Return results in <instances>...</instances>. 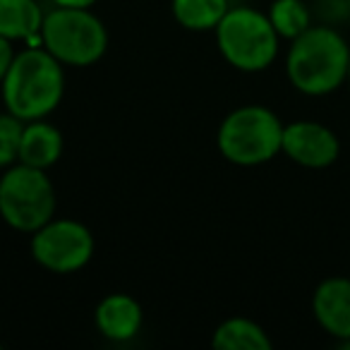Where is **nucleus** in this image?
<instances>
[{
	"instance_id": "1",
	"label": "nucleus",
	"mask_w": 350,
	"mask_h": 350,
	"mask_svg": "<svg viewBox=\"0 0 350 350\" xmlns=\"http://www.w3.org/2000/svg\"><path fill=\"white\" fill-rule=\"evenodd\" d=\"M350 44L336 27L312 25L291 41L286 75L293 89L305 96H329L348 82Z\"/></svg>"
},
{
	"instance_id": "2",
	"label": "nucleus",
	"mask_w": 350,
	"mask_h": 350,
	"mask_svg": "<svg viewBox=\"0 0 350 350\" xmlns=\"http://www.w3.org/2000/svg\"><path fill=\"white\" fill-rule=\"evenodd\" d=\"M65 65L44 46H25L15 53L10 70L0 84L8 113L20 120H41L60 106L65 94Z\"/></svg>"
},
{
	"instance_id": "3",
	"label": "nucleus",
	"mask_w": 350,
	"mask_h": 350,
	"mask_svg": "<svg viewBox=\"0 0 350 350\" xmlns=\"http://www.w3.org/2000/svg\"><path fill=\"white\" fill-rule=\"evenodd\" d=\"M283 120L267 106L250 103L230 111L219 125L216 146L228 163L254 168L281 154Z\"/></svg>"
},
{
	"instance_id": "4",
	"label": "nucleus",
	"mask_w": 350,
	"mask_h": 350,
	"mask_svg": "<svg viewBox=\"0 0 350 350\" xmlns=\"http://www.w3.org/2000/svg\"><path fill=\"white\" fill-rule=\"evenodd\" d=\"M214 34L224 60L240 72H262L278 58L281 36L269 22L267 12L257 8H230Z\"/></svg>"
},
{
	"instance_id": "5",
	"label": "nucleus",
	"mask_w": 350,
	"mask_h": 350,
	"mask_svg": "<svg viewBox=\"0 0 350 350\" xmlns=\"http://www.w3.org/2000/svg\"><path fill=\"white\" fill-rule=\"evenodd\" d=\"M41 46L65 68H92L106 55V25L92 8H55L44 17Z\"/></svg>"
},
{
	"instance_id": "6",
	"label": "nucleus",
	"mask_w": 350,
	"mask_h": 350,
	"mask_svg": "<svg viewBox=\"0 0 350 350\" xmlns=\"http://www.w3.org/2000/svg\"><path fill=\"white\" fill-rule=\"evenodd\" d=\"M58 197L44 168L15 163L0 178V219L20 233H36L55 216Z\"/></svg>"
},
{
	"instance_id": "7",
	"label": "nucleus",
	"mask_w": 350,
	"mask_h": 350,
	"mask_svg": "<svg viewBox=\"0 0 350 350\" xmlns=\"http://www.w3.org/2000/svg\"><path fill=\"white\" fill-rule=\"evenodd\" d=\"M94 235L82 221L51 219L31 233V257L53 273H75L94 259Z\"/></svg>"
},
{
	"instance_id": "8",
	"label": "nucleus",
	"mask_w": 350,
	"mask_h": 350,
	"mask_svg": "<svg viewBox=\"0 0 350 350\" xmlns=\"http://www.w3.org/2000/svg\"><path fill=\"white\" fill-rule=\"evenodd\" d=\"M281 154L302 168H329L340 156V139L329 125L317 120H293L283 125Z\"/></svg>"
},
{
	"instance_id": "9",
	"label": "nucleus",
	"mask_w": 350,
	"mask_h": 350,
	"mask_svg": "<svg viewBox=\"0 0 350 350\" xmlns=\"http://www.w3.org/2000/svg\"><path fill=\"white\" fill-rule=\"evenodd\" d=\"M312 314L317 324L340 343L350 338V278L331 276L314 288Z\"/></svg>"
},
{
	"instance_id": "10",
	"label": "nucleus",
	"mask_w": 350,
	"mask_h": 350,
	"mask_svg": "<svg viewBox=\"0 0 350 350\" xmlns=\"http://www.w3.org/2000/svg\"><path fill=\"white\" fill-rule=\"evenodd\" d=\"M94 321H96V329L101 331L103 338L113 340V343H125L139 334L144 312L132 295L111 293L98 302L96 312H94Z\"/></svg>"
},
{
	"instance_id": "11",
	"label": "nucleus",
	"mask_w": 350,
	"mask_h": 350,
	"mask_svg": "<svg viewBox=\"0 0 350 350\" xmlns=\"http://www.w3.org/2000/svg\"><path fill=\"white\" fill-rule=\"evenodd\" d=\"M63 156V132L49 122L46 118L41 120H27L22 130L20 142V161L17 163L34 165V168L49 170Z\"/></svg>"
},
{
	"instance_id": "12",
	"label": "nucleus",
	"mask_w": 350,
	"mask_h": 350,
	"mask_svg": "<svg viewBox=\"0 0 350 350\" xmlns=\"http://www.w3.org/2000/svg\"><path fill=\"white\" fill-rule=\"evenodd\" d=\"M44 17L36 0H0V36L12 44L41 46Z\"/></svg>"
},
{
	"instance_id": "13",
	"label": "nucleus",
	"mask_w": 350,
	"mask_h": 350,
	"mask_svg": "<svg viewBox=\"0 0 350 350\" xmlns=\"http://www.w3.org/2000/svg\"><path fill=\"white\" fill-rule=\"evenodd\" d=\"M211 345L216 350H271V338L257 321L230 317L216 326Z\"/></svg>"
},
{
	"instance_id": "14",
	"label": "nucleus",
	"mask_w": 350,
	"mask_h": 350,
	"mask_svg": "<svg viewBox=\"0 0 350 350\" xmlns=\"http://www.w3.org/2000/svg\"><path fill=\"white\" fill-rule=\"evenodd\" d=\"M175 22L190 31H214L230 10L228 0H170Z\"/></svg>"
},
{
	"instance_id": "15",
	"label": "nucleus",
	"mask_w": 350,
	"mask_h": 350,
	"mask_svg": "<svg viewBox=\"0 0 350 350\" xmlns=\"http://www.w3.org/2000/svg\"><path fill=\"white\" fill-rule=\"evenodd\" d=\"M269 22L276 34L286 41H293L314 25V12L305 0H273L267 10Z\"/></svg>"
},
{
	"instance_id": "16",
	"label": "nucleus",
	"mask_w": 350,
	"mask_h": 350,
	"mask_svg": "<svg viewBox=\"0 0 350 350\" xmlns=\"http://www.w3.org/2000/svg\"><path fill=\"white\" fill-rule=\"evenodd\" d=\"M25 120L12 113H0V168L5 170L20 161V142Z\"/></svg>"
},
{
	"instance_id": "17",
	"label": "nucleus",
	"mask_w": 350,
	"mask_h": 350,
	"mask_svg": "<svg viewBox=\"0 0 350 350\" xmlns=\"http://www.w3.org/2000/svg\"><path fill=\"white\" fill-rule=\"evenodd\" d=\"M317 15H319L321 25L338 27L340 22L350 20V0H319Z\"/></svg>"
},
{
	"instance_id": "18",
	"label": "nucleus",
	"mask_w": 350,
	"mask_h": 350,
	"mask_svg": "<svg viewBox=\"0 0 350 350\" xmlns=\"http://www.w3.org/2000/svg\"><path fill=\"white\" fill-rule=\"evenodd\" d=\"M15 53H17L15 44H12L10 39H5V36H0V84H3V79H5L12 60H15Z\"/></svg>"
},
{
	"instance_id": "19",
	"label": "nucleus",
	"mask_w": 350,
	"mask_h": 350,
	"mask_svg": "<svg viewBox=\"0 0 350 350\" xmlns=\"http://www.w3.org/2000/svg\"><path fill=\"white\" fill-rule=\"evenodd\" d=\"M55 8H92L96 5V0H51Z\"/></svg>"
},
{
	"instance_id": "20",
	"label": "nucleus",
	"mask_w": 350,
	"mask_h": 350,
	"mask_svg": "<svg viewBox=\"0 0 350 350\" xmlns=\"http://www.w3.org/2000/svg\"><path fill=\"white\" fill-rule=\"evenodd\" d=\"M345 84H348V87H350V65H348V82H345Z\"/></svg>"
},
{
	"instance_id": "21",
	"label": "nucleus",
	"mask_w": 350,
	"mask_h": 350,
	"mask_svg": "<svg viewBox=\"0 0 350 350\" xmlns=\"http://www.w3.org/2000/svg\"><path fill=\"white\" fill-rule=\"evenodd\" d=\"M0 101H3V96H0Z\"/></svg>"
}]
</instances>
